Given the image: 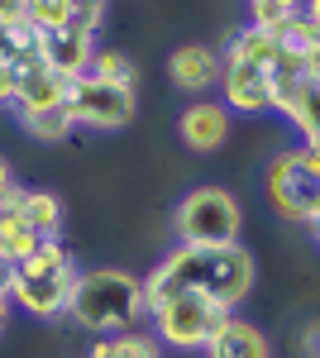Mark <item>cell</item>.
<instances>
[{"instance_id": "6da1fadb", "label": "cell", "mask_w": 320, "mask_h": 358, "mask_svg": "<svg viewBox=\"0 0 320 358\" xmlns=\"http://www.w3.org/2000/svg\"><path fill=\"white\" fill-rule=\"evenodd\" d=\"M158 268L182 292H196L215 301L220 310H239L258 282V263L244 244H215V248H191V244H177L167 258H158Z\"/></svg>"}, {"instance_id": "484cf974", "label": "cell", "mask_w": 320, "mask_h": 358, "mask_svg": "<svg viewBox=\"0 0 320 358\" xmlns=\"http://www.w3.org/2000/svg\"><path fill=\"white\" fill-rule=\"evenodd\" d=\"M20 192H25V187L15 182V167H10V158H5V153H0V206H5V201H15Z\"/></svg>"}, {"instance_id": "8992f818", "label": "cell", "mask_w": 320, "mask_h": 358, "mask_svg": "<svg viewBox=\"0 0 320 358\" xmlns=\"http://www.w3.org/2000/svg\"><path fill=\"white\" fill-rule=\"evenodd\" d=\"M172 234H177V244H191V248L239 244L244 239L239 196L230 187H191L172 210Z\"/></svg>"}, {"instance_id": "277c9868", "label": "cell", "mask_w": 320, "mask_h": 358, "mask_svg": "<svg viewBox=\"0 0 320 358\" xmlns=\"http://www.w3.org/2000/svg\"><path fill=\"white\" fill-rule=\"evenodd\" d=\"M277 57V43L267 38V29L244 24L230 34V43L220 48V106L230 115H272L267 106V67Z\"/></svg>"}, {"instance_id": "cb8c5ba5", "label": "cell", "mask_w": 320, "mask_h": 358, "mask_svg": "<svg viewBox=\"0 0 320 358\" xmlns=\"http://www.w3.org/2000/svg\"><path fill=\"white\" fill-rule=\"evenodd\" d=\"M15 86H20V72L0 57V110H15Z\"/></svg>"}, {"instance_id": "8fae6325", "label": "cell", "mask_w": 320, "mask_h": 358, "mask_svg": "<svg viewBox=\"0 0 320 358\" xmlns=\"http://www.w3.org/2000/svg\"><path fill=\"white\" fill-rule=\"evenodd\" d=\"M39 53H43V62L53 67L62 82H77V77H86V67H91L96 34H86L77 24H62L53 34H39Z\"/></svg>"}, {"instance_id": "7402d4cb", "label": "cell", "mask_w": 320, "mask_h": 358, "mask_svg": "<svg viewBox=\"0 0 320 358\" xmlns=\"http://www.w3.org/2000/svg\"><path fill=\"white\" fill-rule=\"evenodd\" d=\"M67 10H72V24H77V29H86V34H101L110 0H67Z\"/></svg>"}, {"instance_id": "f1b7e54d", "label": "cell", "mask_w": 320, "mask_h": 358, "mask_svg": "<svg viewBox=\"0 0 320 358\" xmlns=\"http://www.w3.org/2000/svg\"><path fill=\"white\" fill-rule=\"evenodd\" d=\"M10 330V296H0V334Z\"/></svg>"}, {"instance_id": "7a4b0ae2", "label": "cell", "mask_w": 320, "mask_h": 358, "mask_svg": "<svg viewBox=\"0 0 320 358\" xmlns=\"http://www.w3.org/2000/svg\"><path fill=\"white\" fill-rule=\"evenodd\" d=\"M225 315H235V310H220L206 296L182 292L158 263H153V273L144 277V320H153V339L167 344L172 354H201Z\"/></svg>"}, {"instance_id": "603a6c76", "label": "cell", "mask_w": 320, "mask_h": 358, "mask_svg": "<svg viewBox=\"0 0 320 358\" xmlns=\"http://www.w3.org/2000/svg\"><path fill=\"white\" fill-rule=\"evenodd\" d=\"M306 0H249V24L267 29L272 20H282V15H292V10H301Z\"/></svg>"}, {"instance_id": "ba28073f", "label": "cell", "mask_w": 320, "mask_h": 358, "mask_svg": "<svg viewBox=\"0 0 320 358\" xmlns=\"http://www.w3.org/2000/svg\"><path fill=\"white\" fill-rule=\"evenodd\" d=\"M67 120L72 129H96V134H115L134 120V91H115V86L96 82V77H77L67 82Z\"/></svg>"}, {"instance_id": "3957f363", "label": "cell", "mask_w": 320, "mask_h": 358, "mask_svg": "<svg viewBox=\"0 0 320 358\" xmlns=\"http://www.w3.org/2000/svg\"><path fill=\"white\" fill-rule=\"evenodd\" d=\"M67 320L77 330H86L91 339L139 330V320H144V277L130 273V268H86V273H77Z\"/></svg>"}, {"instance_id": "e0dca14e", "label": "cell", "mask_w": 320, "mask_h": 358, "mask_svg": "<svg viewBox=\"0 0 320 358\" xmlns=\"http://www.w3.org/2000/svg\"><path fill=\"white\" fill-rule=\"evenodd\" d=\"M86 77L115 86V91H139V62H134L125 48H96V53H91V67H86Z\"/></svg>"}, {"instance_id": "7c38bea8", "label": "cell", "mask_w": 320, "mask_h": 358, "mask_svg": "<svg viewBox=\"0 0 320 358\" xmlns=\"http://www.w3.org/2000/svg\"><path fill=\"white\" fill-rule=\"evenodd\" d=\"M167 82L177 86L182 96H201V91H215L220 82V48L211 43H182L167 53Z\"/></svg>"}, {"instance_id": "5bb4252c", "label": "cell", "mask_w": 320, "mask_h": 358, "mask_svg": "<svg viewBox=\"0 0 320 358\" xmlns=\"http://www.w3.org/2000/svg\"><path fill=\"white\" fill-rule=\"evenodd\" d=\"M206 358H272V344H267V334L253 325V320H244V315H225L220 320V330L206 339Z\"/></svg>"}, {"instance_id": "4fadbf2b", "label": "cell", "mask_w": 320, "mask_h": 358, "mask_svg": "<svg viewBox=\"0 0 320 358\" xmlns=\"http://www.w3.org/2000/svg\"><path fill=\"white\" fill-rule=\"evenodd\" d=\"M267 38L277 43V53L320 62V15H316V0H306L301 10L282 15V20H272V24H267Z\"/></svg>"}, {"instance_id": "9a60e30c", "label": "cell", "mask_w": 320, "mask_h": 358, "mask_svg": "<svg viewBox=\"0 0 320 358\" xmlns=\"http://www.w3.org/2000/svg\"><path fill=\"white\" fill-rule=\"evenodd\" d=\"M20 210H25L29 229L39 234V239H62V220H67V206H62V196L57 192H43V187H34L20 196Z\"/></svg>"}, {"instance_id": "83f0119b", "label": "cell", "mask_w": 320, "mask_h": 358, "mask_svg": "<svg viewBox=\"0 0 320 358\" xmlns=\"http://www.w3.org/2000/svg\"><path fill=\"white\" fill-rule=\"evenodd\" d=\"M10 282H15V263L0 258V296H10Z\"/></svg>"}, {"instance_id": "4316f807", "label": "cell", "mask_w": 320, "mask_h": 358, "mask_svg": "<svg viewBox=\"0 0 320 358\" xmlns=\"http://www.w3.org/2000/svg\"><path fill=\"white\" fill-rule=\"evenodd\" d=\"M316 354H320V320H311L301 334V358H316Z\"/></svg>"}, {"instance_id": "d4e9b609", "label": "cell", "mask_w": 320, "mask_h": 358, "mask_svg": "<svg viewBox=\"0 0 320 358\" xmlns=\"http://www.w3.org/2000/svg\"><path fill=\"white\" fill-rule=\"evenodd\" d=\"M20 24H29L25 0H0V34H5V29H20Z\"/></svg>"}, {"instance_id": "2e32d148", "label": "cell", "mask_w": 320, "mask_h": 358, "mask_svg": "<svg viewBox=\"0 0 320 358\" xmlns=\"http://www.w3.org/2000/svg\"><path fill=\"white\" fill-rule=\"evenodd\" d=\"M20 196H25V192H20ZM20 196L0 206V258H5V263H25L29 253L39 248V234L29 229L25 210H20Z\"/></svg>"}, {"instance_id": "ffe728a7", "label": "cell", "mask_w": 320, "mask_h": 358, "mask_svg": "<svg viewBox=\"0 0 320 358\" xmlns=\"http://www.w3.org/2000/svg\"><path fill=\"white\" fill-rule=\"evenodd\" d=\"M62 268H77L72 248L62 239H39V248L29 253L25 263H15V273H62Z\"/></svg>"}, {"instance_id": "ac0fdd59", "label": "cell", "mask_w": 320, "mask_h": 358, "mask_svg": "<svg viewBox=\"0 0 320 358\" xmlns=\"http://www.w3.org/2000/svg\"><path fill=\"white\" fill-rule=\"evenodd\" d=\"M20 129H25L34 143H67L77 134L72 120H67V106H48V110H15Z\"/></svg>"}, {"instance_id": "9c48e42d", "label": "cell", "mask_w": 320, "mask_h": 358, "mask_svg": "<svg viewBox=\"0 0 320 358\" xmlns=\"http://www.w3.org/2000/svg\"><path fill=\"white\" fill-rule=\"evenodd\" d=\"M77 273L81 268H62V273H15V282H10V306H20L29 320H57V315H67Z\"/></svg>"}, {"instance_id": "d6986e66", "label": "cell", "mask_w": 320, "mask_h": 358, "mask_svg": "<svg viewBox=\"0 0 320 358\" xmlns=\"http://www.w3.org/2000/svg\"><path fill=\"white\" fill-rule=\"evenodd\" d=\"M101 358H162V344L144 330L101 334Z\"/></svg>"}, {"instance_id": "52a82bcc", "label": "cell", "mask_w": 320, "mask_h": 358, "mask_svg": "<svg viewBox=\"0 0 320 358\" xmlns=\"http://www.w3.org/2000/svg\"><path fill=\"white\" fill-rule=\"evenodd\" d=\"M316 101H320V62H306V57H292V53L272 57V67H267V106H272V115H282L301 134V143H311V148L320 138Z\"/></svg>"}, {"instance_id": "30bf717a", "label": "cell", "mask_w": 320, "mask_h": 358, "mask_svg": "<svg viewBox=\"0 0 320 358\" xmlns=\"http://www.w3.org/2000/svg\"><path fill=\"white\" fill-rule=\"evenodd\" d=\"M235 129V115L225 110L220 101L211 96H196L187 110L177 115V134L187 143L191 153H215V148H225V138Z\"/></svg>"}, {"instance_id": "44dd1931", "label": "cell", "mask_w": 320, "mask_h": 358, "mask_svg": "<svg viewBox=\"0 0 320 358\" xmlns=\"http://www.w3.org/2000/svg\"><path fill=\"white\" fill-rule=\"evenodd\" d=\"M25 20L39 34H53V29L72 24V10H67V0H25Z\"/></svg>"}, {"instance_id": "5b68a950", "label": "cell", "mask_w": 320, "mask_h": 358, "mask_svg": "<svg viewBox=\"0 0 320 358\" xmlns=\"http://www.w3.org/2000/svg\"><path fill=\"white\" fill-rule=\"evenodd\" d=\"M263 192L282 224L316 229L320 224V148L296 143V148L272 153L263 172Z\"/></svg>"}]
</instances>
